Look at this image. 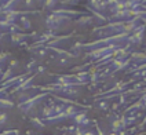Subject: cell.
Here are the masks:
<instances>
[{
    "instance_id": "obj_1",
    "label": "cell",
    "mask_w": 146,
    "mask_h": 135,
    "mask_svg": "<svg viewBox=\"0 0 146 135\" xmlns=\"http://www.w3.org/2000/svg\"><path fill=\"white\" fill-rule=\"evenodd\" d=\"M47 96H48V92H40V94H36V95H33L32 98H29L28 101H25L24 103H19L18 108H19V110L24 112V113H29L33 108H36V106H37L43 99H46Z\"/></svg>"
},
{
    "instance_id": "obj_2",
    "label": "cell",
    "mask_w": 146,
    "mask_h": 135,
    "mask_svg": "<svg viewBox=\"0 0 146 135\" xmlns=\"http://www.w3.org/2000/svg\"><path fill=\"white\" fill-rule=\"evenodd\" d=\"M90 4L91 6H94V11H97V13H101V11H104L106 10V4H108V1H90Z\"/></svg>"
},
{
    "instance_id": "obj_3",
    "label": "cell",
    "mask_w": 146,
    "mask_h": 135,
    "mask_svg": "<svg viewBox=\"0 0 146 135\" xmlns=\"http://www.w3.org/2000/svg\"><path fill=\"white\" fill-rule=\"evenodd\" d=\"M31 123L33 124V127L39 128V130H43V128H46V123H44V120L39 117V116H35L31 119Z\"/></svg>"
},
{
    "instance_id": "obj_4",
    "label": "cell",
    "mask_w": 146,
    "mask_h": 135,
    "mask_svg": "<svg viewBox=\"0 0 146 135\" xmlns=\"http://www.w3.org/2000/svg\"><path fill=\"white\" fill-rule=\"evenodd\" d=\"M92 21H94V18L91 15H83L81 18L77 19V25H80V26H87V25L92 24Z\"/></svg>"
},
{
    "instance_id": "obj_5",
    "label": "cell",
    "mask_w": 146,
    "mask_h": 135,
    "mask_svg": "<svg viewBox=\"0 0 146 135\" xmlns=\"http://www.w3.org/2000/svg\"><path fill=\"white\" fill-rule=\"evenodd\" d=\"M86 117H87V113H86V110H81L80 113H79V114H76L72 120L76 123V124H77V126H80L81 123H83V120L86 119Z\"/></svg>"
},
{
    "instance_id": "obj_6",
    "label": "cell",
    "mask_w": 146,
    "mask_h": 135,
    "mask_svg": "<svg viewBox=\"0 0 146 135\" xmlns=\"http://www.w3.org/2000/svg\"><path fill=\"white\" fill-rule=\"evenodd\" d=\"M19 21H21V24H22V28H25V29H31V26H32V24H31V19L28 18V17H19Z\"/></svg>"
},
{
    "instance_id": "obj_7",
    "label": "cell",
    "mask_w": 146,
    "mask_h": 135,
    "mask_svg": "<svg viewBox=\"0 0 146 135\" xmlns=\"http://www.w3.org/2000/svg\"><path fill=\"white\" fill-rule=\"evenodd\" d=\"M36 66H37V59H31V62L26 66V73L29 74L31 72H33V69H35Z\"/></svg>"
},
{
    "instance_id": "obj_8",
    "label": "cell",
    "mask_w": 146,
    "mask_h": 135,
    "mask_svg": "<svg viewBox=\"0 0 146 135\" xmlns=\"http://www.w3.org/2000/svg\"><path fill=\"white\" fill-rule=\"evenodd\" d=\"M98 108H99L101 110H108V109H109V105H108V102H106L105 99H99Z\"/></svg>"
},
{
    "instance_id": "obj_9",
    "label": "cell",
    "mask_w": 146,
    "mask_h": 135,
    "mask_svg": "<svg viewBox=\"0 0 146 135\" xmlns=\"http://www.w3.org/2000/svg\"><path fill=\"white\" fill-rule=\"evenodd\" d=\"M0 135H19V131L18 130H7V131L0 132Z\"/></svg>"
},
{
    "instance_id": "obj_10",
    "label": "cell",
    "mask_w": 146,
    "mask_h": 135,
    "mask_svg": "<svg viewBox=\"0 0 146 135\" xmlns=\"http://www.w3.org/2000/svg\"><path fill=\"white\" fill-rule=\"evenodd\" d=\"M8 116L6 114V113H3V112H0V126H3L6 121H7Z\"/></svg>"
},
{
    "instance_id": "obj_11",
    "label": "cell",
    "mask_w": 146,
    "mask_h": 135,
    "mask_svg": "<svg viewBox=\"0 0 146 135\" xmlns=\"http://www.w3.org/2000/svg\"><path fill=\"white\" fill-rule=\"evenodd\" d=\"M46 4H47L46 6L47 8H52L54 6H57V1H46Z\"/></svg>"
}]
</instances>
